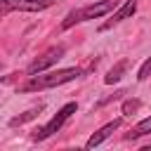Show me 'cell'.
Here are the masks:
<instances>
[{
  "mask_svg": "<svg viewBox=\"0 0 151 151\" xmlns=\"http://www.w3.org/2000/svg\"><path fill=\"white\" fill-rule=\"evenodd\" d=\"M134 9H137V0H125V2H123V5H120L116 12H113V17L99 26V31H109L111 26H116V24H120V21L130 19V17L134 14Z\"/></svg>",
  "mask_w": 151,
  "mask_h": 151,
  "instance_id": "6",
  "label": "cell"
},
{
  "mask_svg": "<svg viewBox=\"0 0 151 151\" xmlns=\"http://www.w3.org/2000/svg\"><path fill=\"white\" fill-rule=\"evenodd\" d=\"M64 57V45H57V47H50L45 54H40L38 59H33L31 64H28V68H26V73L28 76H35V73H42V71H47L50 66H54L59 59Z\"/></svg>",
  "mask_w": 151,
  "mask_h": 151,
  "instance_id": "5",
  "label": "cell"
},
{
  "mask_svg": "<svg viewBox=\"0 0 151 151\" xmlns=\"http://www.w3.org/2000/svg\"><path fill=\"white\" fill-rule=\"evenodd\" d=\"M149 76H151V57H149V59L139 66V71H137V80H142V83H144Z\"/></svg>",
  "mask_w": 151,
  "mask_h": 151,
  "instance_id": "12",
  "label": "cell"
},
{
  "mask_svg": "<svg viewBox=\"0 0 151 151\" xmlns=\"http://www.w3.org/2000/svg\"><path fill=\"white\" fill-rule=\"evenodd\" d=\"M40 109H42V106H38V109H28L26 113H21V116H14V118L9 120V127H17V125H24V123L33 120V118L40 113Z\"/></svg>",
  "mask_w": 151,
  "mask_h": 151,
  "instance_id": "10",
  "label": "cell"
},
{
  "mask_svg": "<svg viewBox=\"0 0 151 151\" xmlns=\"http://www.w3.org/2000/svg\"><path fill=\"white\" fill-rule=\"evenodd\" d=\"M54 0H0V14L7 17L12 9L17 12H40L52 7Z\"/></svg>",
  "mask_w": 151,
  "mask_h": 151,
  "instance_id": "4",
  "label": "cell"
},
{
  "mask_svg": "<svg viewBox=\"0 0 151 151\" xmlns=\"http://www.w3.org/2000/svg\"><path fill=\"white\" fill-rule=\"evenodd\" d=\"M116 5H118L116 0H99V2H92V5H85V7H78V9L66 14V19L61 21V28L66 31V28H73L76 24H83V21H90V19H99V17L109 14V12H113Z\"/></svg>",
  "mask_w": 151,
  "mask_h": 151,
  "instance_id": "2",
  "label": "cell"
},
{
  "mask_svg": "<svg viewBox=\"0 0 151 151\" xmlns=\"http://www.w3.org/2000/svg\"><path fill=\"white\" fill-rule=\"evenodd\" d=\"M80 68H59V71H47V73H35L28 78V83H24L19 90L21 92H35V90H50V87H59L64 83H71L76 78H80Z\"/></svg>",
  "mask_w": 151,
  "mask_h": 151,
  "instance_id": "1",
  "label": "cell"
},
{
  "mask_svg": "<svg viewBox=\"0 0 151 151\" xmlns=\"http://www.w3.org/2000/svg\"><path fill=\"white\" fill-rule=\"evenodd\" d=\"M144 134H151V116L144 118V120H139V123L125 134V139H139V137H144Z\"/></svg>",
  "mask_w": 151,
  "mask_h": 151,
  "instance_id": "9",
  "label": "cell"
},
{
  "mask_svg": "<svg viewBox=\"0 0 151 151\" xmlns=\"http://www.w3.org/2000/svg\"><path fill=\"white\" fill-rule=\"evenodd\" d=\"M120 123H123L120 118H113L111 123H106L104 127H99L97 132H92V134H90V139L85 142V149H94V146H99L104 139H109V137H111V134H113V132L120 127Z\"/></svg>",
  "mask_w": 151,
  "mask_h": 151,
  "instance_id": "7",
  "label": "cell"
},
{
  "mask_svg": "<svg viewBox=\"0 0 151 151\" xmlns=\"http://www.w3.org/2000/svg\"><path fill=\"white\" fill-rule=\"evenodd\" d=\"M123 94H125V92H123V90H118V92H113V97H106V99H101V101H99L97 106H106L109 101H113V99H120Z\"/></svg>",
  "mask_w": 151,
  "mask_h": 151,
  "instance_id": "13",
  "label": "cell"
},
{
  "mask_svg": "<svg viewBox=\"0 0 151 151\" xmlns=\"http://www.w3.org/2000/svg\"><path fill=\"white\" fill-rule=\"evenodd\" d=\"M76 111H78V104H76V101L64 104V106H61V109H59V111H57V113H54V116H52V118H50V120H47L42 127H38V130H33V132H31V139L42 142V139L52 137L54 132H59V130L64 127V123H66V120H68V118H71Z\"/></svg>",
  "mask_w": 151,
  "mask_h": 151,
  "instance_id": "3",
  "label": "cell"
},
{
  "mask_svg": "<svg viewBox=\"0 0 151 151\" xmlns=\"http://www.w3.org/2000/svg\"><path fill=\"white\" fill-rule=\"evenodd\" d=\"M139 106H142L139 99H125L123 101V116H134L139 111Z\"/></svg>",
  "mask_w": 151,
  "mask_h": 151,
  "instance_id": "11",
  "label": "cell"
},
{
  "mask_svg": "<svg viewBox=\"0 0 151 151\" xmlns=\"http://www.w3.org/2000/svg\"><path fill=\"white\" fill-rule=\"evenodd\" d=\"M127 66H130V61H127V59H120L118 64H113V68H111V71L104 76V83H106V85H113V83H118V80L123 78V73L127 71Z\"/></svg>",
  "mask_w": 151,
  "mask_h": 151,
  "instance_id": "8",
  "label": "cell"
}]
</instances>
